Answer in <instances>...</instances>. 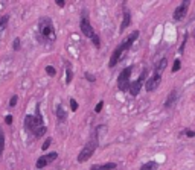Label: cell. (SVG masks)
I'll return each mask as SVG.
<instances>
[{
	"label": "cell",
	"instance_id": "cell-1",
	"mask_svg": "<svg viewBox=\"0 0 195 170\" xmlns=\"http://www.w3.org/2000/svg\"><path fill=\"white\" fill-rule=\"evenodd\" d=\"M139 35H140V32L139 31H134V32H131L128 37L125 38L124 41L113 50V53H111V56H110V62H108V67L110 68H113V67H116L117 65V62L122 59V56H124L125 53H126V50L134 44V41L139 38Z\"/></svg>",
	"mask_w": 195,
	"mask_h": 170
},
{
	"label": "cell",
	"instance_id": "cell-2",
	"mask_svg": "<svg viewBox=\"0 0 195 170\" xmlns=\"http://www.w3.org/2000/svg\"><path fill=\"white\" fill-rule=\"evenodd\" d=\"M55 29H53V23L51 19L43 17L40 19L38 23V38L40 41H55Z\"/></svg>",
	"mask_w": 195,
	"mask_h": 170
},
{
	"label": "cell",
	"instance_id": "cell-3",
	"mask_svg": "<svg viewBox=\"0 0 195 170\" xmlns=\"http://www.w3.org/2000/svg\"><path fill=\"white\" fill-rule=\"evenodd\" d=\"M98 144H99V140H98V137L93 134L91 138L86 143V146L82 147V151L79 152V155H78V163H86L90 156L95 153V151L98 149Z\"/></svg>",
	"mask_w": 195,
	"mask_h": 170
},
{
	"label": "cell",
	"instance_id": "cell-4",
	"mask_svg": "<svg viewBox=\"0 0 195 170\" xmlns=\"http://www.w3.org/2000/svg\"><path fill=\"white\" fill-rule=\"evenodd\" d=\"M40 126H44L43 125V117H41V113H40V105H37V114L35 115H26L24 117V128L28 131H35L37 128Z\"/></svg>",
	"mask_w": 195,
	"mask_h": 170
},
{
	"label": "cell",
	"instance_id": "cell-5",
	"mask_svg": "<svg viewBox=\"0 0 195 170\" xmlns=\"http://www.w3.org/2000/svg\"><path fill=\"white\" fill-rule=\"evenodd\" d=\"M133 72V65H128L126 68H124L121 72V75L117 77V88L121 91H128L130 90V85H131V81H130V76Z\"/></svg>",
	"mask_w": 195,
	"mask_h": 170
},
{
	"label": "cell",
	"instance_id": "cell-6",
	"mask_svg": "<svg viewBox=\"0 0 195 170\" xmlns=\"http://www.w3.org/2000/svg\"><path fill=\"white\" fill-rule=\"evenodd\" d=\"M79 27H81V32L82 35L86 38H91L95 37V31H93V26L90 24V20H89V15H87V11L82 12V17H81V23H79Z\"/></svg>",
	"mask_w": 195,
	"mask_h": 170
},
{
	"label": "cell",
	"instance_id": "cell-7",
	"mask_svg": "<svg viewBox=\"0 0 195 170\" xmlns=\"http://www.w3.org/2000/svg\"><path fill=\"white\" fill-rule=\"evenodd\" d=\"M145 77H146V68H143L140 76L134 81V82H131V85H130V94L131 96H137L140 93V90H142V87H145Z\"/></svg>",
	"mask_w": 195,
	"mask_h": 170
},
{
	"label": "cell",
	"instance_id": "cell-8",
	"mask_svg": "<svg viewBox=\"0 0 195 170\" xmlns=\"http://www.w3.org/2000/svg\"><path fill=\"white\" fill-rule=\"evenodd\" d=\"M160 82H162V73L154 72V75L145 82V90H146V91H154V90L160 85Z\"/></svg>",
	"mask_w": 195,
	"mask_h": 170
},
{
	"label": "cell",
	"instance_id": "cell-9",
	"mask_svg": "<svg viewBox=\"0 0 195 170\" xmlns=\"http://www.w3.org/2000/svg\"><path fill=\"white\" fill-rule=\"evenodd\" d=\"M58 158V153L56 152H51V153H47V155H43V156H40L38 160H37L35 166L38 169H43V167H46L47 164H51L52 161H55Z\"/></svg>",
	"mask_w": 195,
	"mask_h": 170
},
{
	"label": "cell",
	"instance_id": "cell-10",
	"mask_svg": "<svg viewBox=\"0 0 195 170\" xmlns=\"http://www.w3.org/2000/svg\"><path fill=\"white\" fill-rule=\"evenodd\" d=\"M189 5H191V2L189 0H184L183 3H180L177 8H175V11H174V20L175 21H180V20L184 19V15H186V12H188V8H189Z\"/></svg>",
	"mask_w": 195,
	"mask_h": 170
},
{
	"label": "cell",
	"instance_id": "cell-11",
	"mask_svg": "<svg viewBox=\"0 0 195 170\" xmlns=\"http://www.w3.org/2000/svg\"><path fill=\"white\" fill-rule=\"evenodd\" d=\"M177 97H178L177 90H172V91L168 94V97H166V102H165V110L172 108V106L175 105V102H177Z\"/></svg>",
	"mask_w": 195,
	"mask_h": 170
},
{
	"label": "cell",
	"instance_id": "cell-12",
	"mask_svg": "<svg viewBox=\"0 0 195 170\" xmlns=\"http://www.w3.org/2000/svg\"><path fill=\"white\" fill-rule=\"evenodd\" d=\"M116 163H105V164H93L90 170H114Z\"/></svg>",
	"mask_w": 195,
	"mask_h": 170
},
{
	"label": "cell",
	"instance_id": "cell-13",
	"mask_svg": "<svg viewBox=\"0 0 195 170\" xmlns=\"http://www.w3.org/2000/svg\"><path fill=\"white\" fill-rule=\"evenodd\" d=\"M130 23H131V14H130L128 11H125V12H124V20H122V23H121V27H119L121 34H122L125 29L130 26Z\"/></svg>",
	"mask_w": 195,
	"mask_h": 170
},
{
	"label": "cell",
	"instance_id": "cell-14",
	"mask_svg": "<svg viewBox=\"0 0 195 170\" xmlns=\"http://www.w3.org/2000/svg\"><path fill=\"white\" fill-rule=\"evenodd\" d=\"M55 114H56V117H58V122H64V120L67 118V113H66V110L63 108V105H58V106H56Z\"/></svg>",
	"mask_w": 195,
	"mask_h": 170
},
{
	"label": "cell",
	"instance_id": "cell-15",
	"mask_svg": "<svg viewBox=\"0 0 195 170\" xmlns=\"http://www.w3.org/2000/svg\"><path fill=\"white\" fill-rule=\"evenodd\" d=\"M159 169V163H156V161H148V163H145L140 170H157Z\"/></svg>",
	"mask_w": 195,
	"mask_h": 170
},
{
	"label": "cell",
	"instance_id": "cell-16",
	"mask_svg": "<svg viewBox=\"0 0 195 170\" xmlns=\"http://www.w3.org/2000/svg\"><path fill=\"white\" fill-rule=\"evenodd\" d=\"M168 67V59L166 58H163L162 61H160L159 64H157V67H156V72H159V73H163V70Z\"/></svg>",
	"mask_w": 195,
	"mask_h": 170
},
{
	"label": "cell",
	"instance_id": "cell-17",
	"mask_svg": "<svg viewBox=\"0 0 195 170\" xmlns=\"http://www.w3.org/2000/svg\"><path fill=\"white\" fill-rule=\"evenodd\" d=\"M72 77H73V72H72V68H70V64L67 62V65H66V84H70Z\"/></svg>",
	"mask_w": 195,
	"mask_h": 170
},
{
	"label": "cell",
	"instance_id": "cell-18",
	"mask_svg": "<svg viewBox=\"0 0 195 170\" xmlns=\"http://www.w3.org/2000/svg\"><path fill=\"white\" fill-rule=\"evenodd\" d=\"M8 21H9V15H3V17L0 19V35H2V32L6 29V24H8Z\"/></svg>",
	"mask_w": 195,
	"mask_h": 170
},
{
	"label": "cell",
	"instance_id": "cell-19",
	"mask_svg": "<svg viewBox=\"0 0 195 170\" xmlns=\"http://www.w3.org/2000/svg\"><path fill=\"white\" fill-rule=\"evenodd\" d=\"M46 126H40V128H37L35 131H34V135H35V138H40V137H43L44 134H46Z\"/></svg>",
	"mask_w": 195,
	"mask_h": 170
},
{
	"label": "cell",
	"instance_id": "cell-20",
	"mask_svg": "<svg viewBox=\"0 0 195 170\" xmlns=\"http://www.w3.org/2000/svg\"><path fill=\"white\" fill-rule=\"evenodd\" d=\"M3 149H5V134H3V129L0 128V156L3 153Z\"/></svg>",
	"mask_w": 195,
	"mask_h": 170
},
{
	"label": "cell",
	"instance_id": "cell-21",
	"mask_svg": "<svg viewBox=\"0 0 195 170\" xmlns=\"http://www.w3.org/2000/svg\"><path fill=\"white\" fill-rule=\"evenodd\" d=\"M180 68H181V61L177 58V59L174 61V65H172V73H177Z\"/></svg>",
	"mask_w": 195,
	"mask_h": 170
},
{
	"label": "cell",
	"instance_id": "cell-22",
	"mask_svg": "<svg viewBox=\"0 0 195 170\" xmlns=\"http://www.w3.org/2000/svg\"><path fill=\"white\" fill-rule=\"evenodd\" d=\"M51 143H52V138H51V137H49V138H46V140H44V143H43V146H41V149H43V151H47V149H49V146H51Z\"/></svg>",
	"mask_w": 195,
	"mask_h": 170
},
{
	"label": "cell",
	"instance_id": "cell-23",
	"mask_svg": "<svg viewBox=\"0 0 195 170\" xmlns=\"http://www.w3.org/2000/svg\"><path fill=\"white\" fill-rule=\"evenodd\" d=\"M46 73L49 76H55L56 75V70H55V67H52V65H47V67H46Z\"/></svg>",
	"mask_w": 195,
	"mask_h": 170
},
{
	"label": "cell",
	"instance_id": "cell-24",
	"mask_svg": "<svg viewBox=\"0 0 195 170\" xmlns=\"http://www.w3.org/2000/svg\"><path fill=\"white\" fill-rule=\"evenodd\" d=\"M186 41H188V34L184 35V38H183V43L180 44V49H178V52H180V53H183V50H184V47H186Z\"/></svg>",
	"mask_w": 195,
	"mask_h": 170
},
{
	"label": "cell",
	"instance_id": "cell-25",
	"mask_svg": "<svg viewBox=\"0 0 195 170\" xmlns=\"http://www.w3.org/2000/svg\"><path fill=\"white\" fill-rule=\"evenodd\" d=\"M84 77H86L89 82H95V81H96V77L91 75V73H89V72H87V73H84Z\"/></svg>",
	"mask_w": 195,
	"mask_h": 170
},
{
	"label": "cell",
	"instance_id": "cell-26",
	"mask_svg": "<svg viewBox=\"0 0 195 170\" xmlns=\"http://www.w3.org/2000/svg\"><path fill=\"white\" fill-rule=\"evenodd\" d=\"M102 108H104V102L101 100V102L95 106V113H101V111H102Z\"/></svg>",
	"mask_w": 195,
	"mask_h": 170
},
{
	"label": "cell",
	"instance_id": "cell-27",
	"mask_svg": "<svg viewBox=\"0 0 195 170\" xmlns=\"http://www.w3.org/2000/svg\"><path fill=\"white\" fill-rule=\"evenodd\" d=\"M70 108H72V111H76V110H78V102H76L75 99H70Z\"/></svg>",
	"mask_w": 195,
	"mask_h": 170
},
{
	"label": "cell",
	"instance_id": "cell-28",
	"mask_svg": "<svg viewBox=\"0 0 195 170\" xmlns=\"http://www.w3.org/2000/svg\"><path fill=\"white\" fill-rule=\"evenodd\" d=\"M12 49H14V50H18V49H20V38H16V39H14V43H12Z\"/></svg>",
	"mask_w": 195,
	"mask_h": 170
},
{
	"label": "cell",
	"instance_id": "cell-29",
	"mask_svg": "<svg viewBox=\"0 0 195 170\" xmlns=\"http://www.w3.org/2000/svg\"><path fill=\"white\" fill-rule=\"evenodd\" d=\"M17 96H12V97H11V100H9V105H11V106H12V108H14V106H16V105H17Z\"/></svg>",
	"mask_w": 195,
	"mask_h": 170
},
{
	"label": "cell",
	"instance_id": "cell-30",
	"mask_svg": "<svg viewBox=\"0 0 195 170\" xmlns=\"http://www.w3.org/2000/svg\"><path fill=\"white\" fill-rule=\"evenodd\" d=\"M184 134H186L189 138H194V137H195V132H194V131H191V129H186V131H184Z\"/></svg>",
	"mask_w": 195,
	"mask_h": 170
},
{
	"label": "cell",
	"instance_id": "cell-31",
	"mask_svg": "<svg viewBox=\"0 0 195 170\" xmlns=\"http://www.w3.org/2000/svg\"><path fill=\"white\" fill-rule=\"evenodd\" d=\"M5 122H6V125H11V123H12V115H6V117H5Z\"/></svg>",
	"mask_w": 195,
	"mask_h": 170
},
{
	"label": "cell",
	"instance_id": "cell-32",
	"mask_svg": "<svg viewBox=\"0 0 195 170\" xmlns=\"http://www.w3.org/2000/svg\"><path fill=\"white\" fill-rule=\"evenodd\" d=\"M56 5H58L60 8H64V5H66V2H64V0H56Z\"/></svg>",
	"mask_w": 195,
	"mask_h": 170
},
{
	"label": "cell",
	"instance_id": "cell-33",
	"mask_svg": "<svg viewBox=\"0 0 195 170\" xmlns=\"http://www.w3.org/2000/svg\"><path fill=\"white\" fill-rule=\"evenodd\" d=\"M194 38H195V32H194Z\"/></svg>",
	"mask_w": 195,
	"mask_h": 170
}]
</instances>
